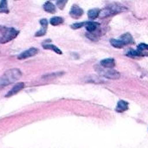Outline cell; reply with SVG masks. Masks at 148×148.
<instances>
[{
	"instance_id": "1",
	"label": "cell",
	"mask_w": 148,
	"mask_h": 148,
	"mask_svg": "<svg viewBox=\"0 0 148 148\" xmlns=\"http://www.w3.org/2000/svg\"><path fill=\"white\" fill-rule=\"evenodd\" d=\"M22 76V73L18 69H10L4 72L0 77V89L15 82Z\"/></svg>"
},
{
	"instance_id": "2",
	"label": "cell",
	"mask_w": 148,
	"mask_h": 148,
	"mask_svg": "<svg viewBox=\"0 0 148 148\" xmlns=\"http://www.w3.org/2000/svg\"><path fill=\"white\" fill-rule=\"evenodd\" d=\"M127 9L125 6L121 5L120 3H114L109 4L108 7L102 9L100 11L99 16L101 18H104V17H107V16H109L112 15H115V14H118V13H121L123 11H127Z\"/></svg>"
},
{
	"instance_id": "3",
	"label": "cell",
	"mask_w": 148,
	"mask_h": 148,
	"mask_svg": "<svg viewBox=\"0 0 148 148\" xmlns=\"http://www.w3.org/2000/svg\"><path fill=\"white\" fill-rule=\"evenodd\" d=\"M18 34L19 31L15 28L0 26V43H6L10 42L11 40L15 39Z\"/></svg>"
},
{
	"instance_id": "4",
	"label": "cell",
	"mask_w": 148,
	"mask_h": 148,
	"mask_svg": "<svg viewBox=\"0 0 148 148\" xmlns=\"http://www.w3.org/2000/svg\"><path fill=\"white\" fill-rule=\"evenodd\" d=\"M104 69H105V68H104ZM99 72H100V74H101L102 76H104V77H106V78H108V79L116 80V79H119V78L121 77V74H120L118 71H116V70H114V69H101V70H99Z\"/></svg>"
},
{
	"instance_id": "5",
	"label": "cell",
	"mask_w": 148,
	"mask_h": 148,
	"mask_svg": "<svg viewBox=\"0 0 148 148\" xmlns=\"http://www.w3.org/2000/svg\"><path fill=\"white\" fill-rule=\"evenodd\" d=\"M83 13H84L83 10L76 4H74L71 8L70 11H69L70 16L74 19H79L80 17L82 16Z\"/></svg>"
},
{
	"instance_id": "6",
	"label": "cell",
	"mask_w": 148,
	"mask_h": 148,
	"mask_svg": "<svg viewBox=\"0 0 148 148\" xmlns=\"http://www.w3.org/2000/svg\"><path fill=\"white\" fill-rule=\"evenodd\" d=\"M37 53H38V49L36 48H30V49L23 51V53H21L17 56V59L18 60H23V59H26L29 57H32V56L37 55Z\"/></svg>"
},
{
	"instance_id": "7",
	"label": "cell",
	"mask_w": 148,
	"mask_h": 148,
	"mask_svg": "<svg viewBox=\"0 0 148 148\" xmlns=\"http://www.w3.org/2000/svg\"><path fill=\"white\" fill-rule=\"evenodd\" d=\"M40 24L42 25V29L40 30H38L36 34H35V36L36 37H39V36H42L44 35H46L47 33V29H48V20L47 19H41L40 20Z\"/></svg>"
},
{
	"instance_id": "8",
	"label": "cell",
	"mask_w": 148,
	"mask_h": 148,
	"mask_svg": "<svg viewBox=\"0 0 148 148\" xmlns=\"http://www.w3.org/2000/svg\"><path fill=\"white\" fill-rule=\"evenodd\" d=\"M24 88V83L23 82H19V83H16L9 92L8 94L5 95V97H10L12 95H16L19 91H21L23 88Z\"/></svg>"
},
{
	"instance_id": "9",
	"label": "cell",
	"mask_w": 148,
	"mask_h": 148,
	"mask_svg": "<svg viewBox=\"0 0 148 148\" xmlns=\"http://www.w3.org/2000/svg\"><path fill=\"white\" fill-rule=\"evenodd\" d=\"M120 40L125 44V45H129V44H133L134 42V37L132 36L131 34L129 33H126L124 35H122L121 37H120Z\"/></svg>"
},
{
	"instance_id": "10",
	"label": "cell",
	"mask_w": 148,
	"mask_h": 148,
	"mask_svg": "<svg viewBox=\"0 0 148 148\" xmlns=\"http://www.w3.org/2000/svg\"><path fill=\"white\" fill-rule=\"evenodd\" d=\"M101 65L105 69H113L115 66V61L113 58L104 59L101 62Z\"/></svg>"
},
{
	"instance_id": "11",
	"label": "cell",
	"mask_w": 148,
	"mask_h": 148,
	"mask_svg": "<svg viewBox=\"0 0 148 148\" xmlns=\"http://www.w3.org/2000/svg\"><path fill=\"white\" fill-rule=\"evenodd\" d=\"M127 109H128V103L123 100L119 101L117 107H116V111L118 113H123V112L127 111Z\"/></svg>"
},
{
	"instance_id": "12",
	"label": "cell",
	"mask_w": 148,
	"mask_h": 148,
	"mask_svg": "<svg viewBox=\"0 0 148 148\" xmlns=\"http://www.w3.org/2000/svg\"><path fill=\"white\" fill-rule=\"evenodd\" d=\"M43 10L48 12V13H50V14H54L56 13V6L55 4H53L51 2L49 1H47L44 4H43Z\"/></svg>"
},
{
	"instance_id": "13",
	"label": "cell",
	"mask_w": 148,
	"mask_h": 148,
	"mask_svg": "<svg viewBox=\"0 0 148 148\" xmlns=\"http://www.w3.org/2000/svg\"><path fill=\"white\" fill-rule=\"evenodd\" d=\"M86 29L88 31V32H95L97 28L100 26V23H95V22H93V21H89V22H87L86 23Z\"/></svg>"
},
{
	"instance_id": "14",
	"label": "cell",
	"mask_w": 148,
	"mask_h": 148,
	"mask_svg": "<svg viewBox=\"0 0 148 148\" xmlns=\"http://www.w3.org/2000/svg\"><path fill=\"white\" fill-rule=\"evenodd\" d=\"M100 11H101V10L98 9V8H95V9L89 10L88 12V18L91 19V20H95V18H97V17L99 16Z\"/></svg>"
},
{
	"instance_id": "15",
	"label": "cell",
	"mask_w": 148,
	"mask_h": 148,
	"mask_svg": "<svg viewBox=\"0 0 148 148\" xmlns=\"http://www.w3.org/2000/svg\"><path fill=\"white\" fill-rule=\"evenodd\" d=\"M127 56L129 57H136V56H147V54H145L142 52V50H134V49H130L127 53Z\"/></svg>"
},
{
	"instance_id": "16",
	"label": "cell",
	"mask_w": 148,
	"mask_h": 148,
	"mask_svg": "<svg viewBox=\"0 0 148 148\" xmlns=\"http://www.w3.org/2000/svg\"><path fill=\"white\" fill-rule=\"evenodd\" d=\"M42 47L45 49H50V50H53L54 52H56V54H59V55H62V52L60 50V49H58L56 46L53 45V44H48V43H43L42 44Z\"/></svg>"
},
{
	"instance_id": "17",
	"label": "cell",
	"mask_w": 148,
	"mask_h": 148,
	"mask_svg": "<svg viewBox=\"0 0 148 148\" xmlns=\"http://www.w3.org/2000/svg\"><path fill=\"white\" fill-rule=\"evenodd\" d=\"M9 9H8V1L7 0H1L0 1V13H5L8 14Z\"/></svg>"
},
{
	"instance_id": "18",
	"label": "cell",
	"mask_w": 148,
	"mask_h": 148,
	"mask_svg": "<svg viewBox=\"0 0 148 148\" xmlns=\"http://www.w3.org/2000/svg\"><path fill=\"white\" fill-rule=\"evenodd\" d=\"M49 23L53 26H57V25H60L63 23V18L61 16H54L49 20Z\"/></svg>"
},
{
	"instance_id": "19",
	"label": "cell",
	"mask_w": 148,
	"mask_h": 148,
	"mask_svg": "<svg viewBox=\"0 0 148 148\" xmlns=\"http://www.w3.org/2000/svg\"><path fill=\"white\" fill-rule=\"evenodd\" d=\"M110 43H111V45L113 47H114L116 49H121V48H123L125 46V44L120 39L119 40H117V39H111L110 40Z\"/></svg>"
},
{
	"instance_id": "20",
	"label": "cell",
	"mask_w": 148,
	"mask_h": 148,
	"mask_svg": "<svg viewBox=\"0 0 148 148\" xmlns=\"http://www.w3.org/2000/svg\"><path fill=\"white\" fill-rule=\"evenodd\" d=\"M69 0H56V5L60 10H63Z\"/></svg>"
},
{
	"instance_id": "21",
	"label": "cell",
	"mask_w": 148,
	"mask_h": 148,
	"mask_svg": "<svg viewBox=\"0 0 148 148\" xmlns=\"http://www.w3.org/2000/svg\"><path fill=\"white\" fill-rule=\"evenodd\" d=\"M86 23H87V22L75 23H74V24H72V25H71V28H72L73 29H81V28H82L83 26H85V25H86Z\"/></svg>"
},
{
	"instance_id": "22",
	"label": "cell",
	"mask_w": 148,
	"mask_h": 148,
	"mask_svg": "<svg viewBox=\"0 0 148 148\" xmlns=\"http://www.w3.org/2000/svg\"><path fill=\"white\" fill-rule=\"evenodd\" d=\"M138 49L140 50H148V44L146 43H140L138 45Z\"/></svg>"
},
{
	"instance_id": "23",
	"label": "cell",
	"mask_w": 148,
	"mask_h": 148,
	"mask_svg": "<svg viewBox=\"0 0 148 148\" xmlns=\"http://www.w3.org/2000/svg\"><path fill=\"white\" fill-rule=\"evenodd\" d=\"M15 1H17V0H15Z\"/></svg>"
}]
</instances>
